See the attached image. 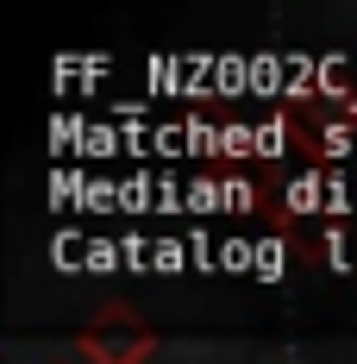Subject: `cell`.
<instances>
[{"label": "cell", "mask_w": 357, "mask_h": 364, "mask_svg": "<svg viewBox=\"0 0 357 364\" xmlns=\"http://www.w3.org/2000/svg\"><path fill=\"white\" fill-rule=\"evenodd\" d=\"M82 352H88L94 364H144L150 352H157V333L144 327L126 301H113L101 321L82 327Z\"/></svg>", "instance_id": "6da1fadb"}]
</instances>
